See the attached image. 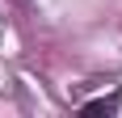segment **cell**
Here are the masks:
<instances>
[{
  "mask_svg": "<svg viewBox=\"0 0 122 118\" xmlns=\"http://www.w3.org/2000/svg\"><path fill=\"white\" fill-rule=\"evenodd\" d=\"M110 110H118V93L97 97V101H84V114H110Z\"/></svg>",
  "mask_w": 122,
  "mask_h": 118,
  "instance_id": "cell-1",
  "label": "cell"
}]
</instances>
